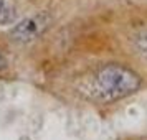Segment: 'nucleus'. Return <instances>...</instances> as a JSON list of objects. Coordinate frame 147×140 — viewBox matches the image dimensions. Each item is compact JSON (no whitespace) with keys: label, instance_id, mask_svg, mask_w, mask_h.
I'll return each mask as SVG.
<instances>
[{"label":"nucleus","instance_id":"5","mask_svg":"<svg viewBox=\"0 0 147 140\" xmlns=\"http://www.w3.org/2000/svg\"><path fill=\"white\" fill-rule=\"evenodd\" d=\"M5 68H7V60H5V58L0 54V71H3Z\"/></svg>","mask_w":147,"mask_h":140},{"label":"nucleus","instance_id":"4","mask_svg":"<svg viewBox=\"0 0 147 140\" xmlns=\"http://www.w3.org/2000/svg\"><path fill=\"white\" fill-rule=\"evenodd\" d=\"M139 50L142 54L147 56V35H144L142 38H139Z\"/></svg>","mask_w":147,"mask_h":140},{"label":"nucleus","instance_id":"2","mask_svg":"<svg viewBox=\"0 0 147 140\" xmlns=\"http://www.w3.org/2000/svg\"><path fill=\"white\" fill-rule=\"evenodd\" d=\"M48 25H50V17L47 13H36V15H32V17H27L20 23H17L12 28L10 35L17 43L28 45L32 41L38 40L41 35L45 33Z\"/></svg>","mask_w":147,"mask_h":140},{"label":"nucleus","instance_id":"3","mask_svg":"<svg viewBox=\"0 0 147 140\" xmlns=\"http://www.w3.org/2000/svg\"><path fill=\"white\" fill-rule=\"evenodd\" d=\"M17 20V10L8 0H0V25H12Z\"/></svg>","mask_w":147,"mask_h":140},{"label":"nucleus","instance_id":"1","mask_svg":"<svg viewBox=\"0 0 147 140\" xmlns=\"http://www.w3.org/2000/svg\"><path fill=\"white\" fill-rule=\"evenodd\" d=\"M140 87V78L122 64H107L91 79L89 94L99 102H114L134 94Z\"/></svg>","mask_w":147,"mask_h":140}]
</instances>
